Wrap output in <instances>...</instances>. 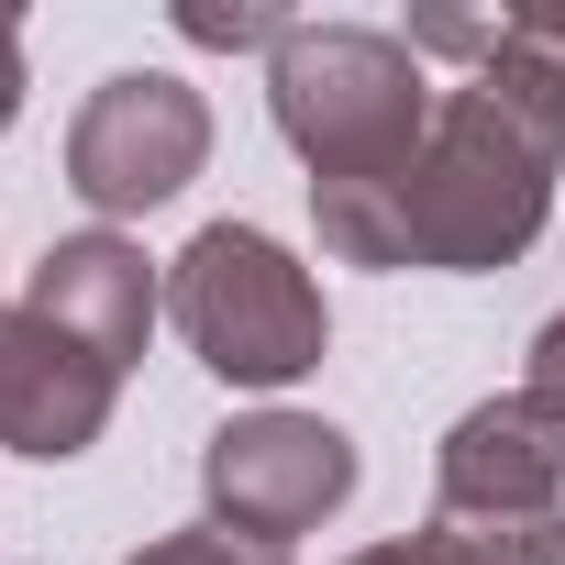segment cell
Segmentation results:
<instances>
[{"label":"cell","mask_w":565,"mask_h":565,"mask_svg":"<svg viewBox=\"0 0 565 565\" xmlns=\"http://www.w3.org/2000/svg\"><path fill=\"white\" fill-rule=\"evenodd\" d=\"M554 499H565V422H543L521 388L477 399L444 433V510H466V521H565Z\"/></svg>","instance_id":"obj_5"},{"label":"cell","mask_w":565,"mask_h":565,"mask_svg":"<svg viewBox=\"0 0 565 565\" xmlns=\"http://www.w3.org/2000/svg\"><path fill=\"white\" fill-rule=\"evenodd\" d=\"M355 565H455V554L422 532V543H377V554H355Z\"/></svg>","instance_id":"obj_12"},{"label":"cell","mask_w":565,"mask_h":565,"mask_svg":"<svg viewBox=\"0 0 565 565\" xmlns=\"http://www.w3.org/2000/svg\"><path fill=\"white\" fill-rule=\"evenodd\" d=\"M12 111H23V23L0 12V134H12Z\"/></svg>","instance_id":"obj_11"},{"label":"cell","mask_w":565,"mask_h":565,"mask_svg":"<svg viewBox=\"0 0 565 565\" xmlns=\"http://www.w3.org/2000/svg\"><path fill=\"white\" fill-rule=\"evenodd\" d=\"M200 156H211L200 89L167 78V67H122V78L89 89V111L67 134V189L89 211H156V200H178L200 178Z\"/></svg>","instance_id":"obj_3"},{"label":"cell","mask_w":565,"mask_h":565,"mask_svg":"<svg viewBox=\"0 0 565 565\" xmlns=\"http://www.w3.org/2000/svg\"><path fill=\"white\" fill-rule=\"evenodd\" d=\"M134 565H289L277 543H244V532H222V521H200V532H167V543H145Z\"/></svg>","instance_id":"obj_8"},{"label":"cell","mask_w":565,"mask_h":565,"mask_svg":"<svg viewBox=\"0 0 565 565\" xmlns=\"http://www.w3.org/2000/svg\"><path fill=\"white\" fill-rule=\"evenodd\" d=\"M167 311H178V333L200 344V366L211 377H233V388H289V377H311L322 366V289L289 266V244H266L255 222H211L189 255H178V277H167Z\"/></svg>","instance_id":"obj_2"},{"label":"cell","mask_w":565,"mask_h":565,"mask_svg":"<svg viewBox=\"0 0 565 565\" xmlns=\"http://www.w3.org/2000/svg\"><path fill=\"white\" fill-rule=\"evenodd\" d=\"M266 100H277V134L311 156V189H388V178H411V156L433 134L422 56L366 23H300L266 56Z\"/></svg>","instance_id":"obj_1"},{"label":"cell","mask_w":565,"mask_h":565,"mask_svg":"<svg viewBox=\"0 0 565 565\" xmlns=\"http://www.w3.org/2000/svg\"><path fill=\"white\" fill-rule=\"evenodd\" d=\"M111 366L78 355L56 322L34 311H0V444L12 455H89L111 422Z\"/></svg>","instance_id":"obj_6"},{"label":"cell","mask_w":565,"mask_h":565,"mask_svg":"<svg viewBox=\"0 0 565 565\" xmlns=\"http://www.w3.org/2000/svg\"><path fill=\"white\" fill-rule=\"evenodd\" d=\"M178 34H189V45H266V56H277L300 23H289V12H178Z\"/></svg>","instance_id":"obj_9"},{"label":"cell","mask_w":565,"mask_h":565,"mask_svg":"<svg viewBox=\"0 0 565 565\" xmlns=\"http://www.w3.org/2000/svg\"><path fill=\"white\" fill-rule=\"evenodd\" d=\"M521 399H532L543 422H565V311L543 322V344H532V377H521Z\"/></svg>","instance_id":"obj_10"},{"label":"cell","mask_w":565,"mask_h":565,"mask_svg":"<svg viewBox=\"0 0 565 565\" xmlns=\"http://www.w3.org/2000/svg\"><path fill=\"white\" fill-rule=\"evenodd\" d=\"M34 322H56L78 355H100L111 377L145 355V333H156V266H145V244H122V233H78V244H56L45 266H34Z\"/></svg>","instance_id":"obj_7"},{"label":"cell","mask_w":565,"mask_h":565,"mask_svg":"<svg viewBox=\"0 0 565 565\" xmlns=\"http://www.w3.org/2000/svg\"><path fill=\"white\" fill-rule=\"evenodd\" d=\"M200 477H211L222 532L289 554V532H311L322 510H344V488H355V444H344L333 422H311V411H255V422L211 433Z\"/></svg>","instance_id":"obj_4"}]
</instances>
